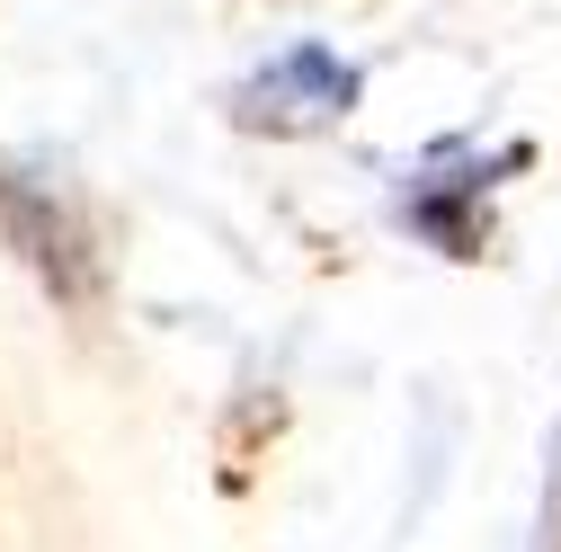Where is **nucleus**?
<instances>
[{"mask_svg": "<svg viewBox=\"0 0 561 552\" xmlns=\"http://www.w3.org/2000/svg\"><path fill=\"white\" fill-rule=\"evenodd\" d=\"M241 99H250L241 116H259V125H330V116H347V107H357V72H347L339 54L304 45V54H286V62H276V72H259Z\"/></svg>", "mask_w": 561, "mask_h": 552, "instance_id": "nucleus-1", "label": "nucleus"}, {"mask_svg": "<svg viewBox=\"0 0 561 552\" xmlns=\"http://www.w3.org/2000/svg\"><path fill=\"white\" fill-rule=\"evenodd\" d=\"M0 223H10V241H19V250L45 267V276H54V286H72V295L90 286V267H81V241L62 232V223L45 215V205H36V196H19V179H10V170H0Z\"/></svg>", "mask_w": 561, "mask_h": 552, "instance_id": "nucleus-2", "label": "nucleus"}]
</instances>
